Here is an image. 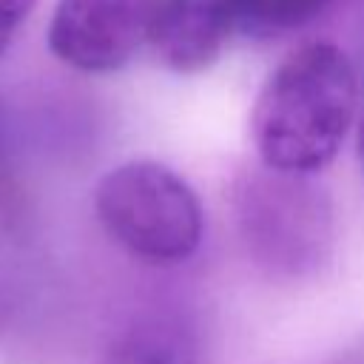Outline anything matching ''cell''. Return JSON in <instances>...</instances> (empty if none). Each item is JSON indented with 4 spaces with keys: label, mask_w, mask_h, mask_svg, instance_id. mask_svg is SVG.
<instances>
[{
    "label": "cell",
    "mask_w": 364,
    "mask_h": 364,
    "mask_svg": "<svg viewBox=\"0 0 364 364\" xmlns=\"http://www.w3.org/2000/svg\"><path fill=\"white\" fill-rule=\"evenodd\" d=\"M355 71L333 43H307L287 54L262 85L250 131L267 171L304 176L341 148L355 117Z\"/></svg>",
    "instance_id": "1"
},
{
    "label": "cell",
    "mask_w": 364,
    "mask_h": 364,
    "mask_svg": "<svg viewBox=\"0 0 364 364\" xmlns=\"http://www.w3.org/2000/svg\"><path fill=\"white\" fill-rule=\"evenodd\" d=\"M94 210L119 247L151 264L182 262L202 242L205 216L193 188L151 159L111 168L97 182Z\"/></svg>",
    "instance_id": "2"
},
{
    "label": "cell",
    "mask_w": 364,
    "mask_h": 364,
    "mask_svg": "<svg viewBox=\"0 0 364 364\" xmlns=\"http://www.w3.org/2000/svg\"><path fill=\"white\" fill-rule=\"evenodd\" d=\"M165 0H57L48 48L80 71H114L151 43Z\"/></svg>",
    "instance_id": "3"
},
{
    "label": "cell",
    "mask_w": 364,
    "mask_h": 364,
    "mask_svg": "<svg viewBox=\"0 0 364 364\" xmlns=\"http://www.w3.org/2000/svg\"><path fill=\"white\" fill-rule=\"evenodd\" d=\"M233 26V0H165L148 46L173 71H202L222 54Z\"/></svg>",
    "instance_id": "4"
},
{
    "label": "cell",
    "mask_w": 364,
    "mask_h": 364,
    "mask_svg": "<svg viewBox=\"0 0 364 364\" xmlns=\"http://www.w3.org/2000/svg\"><path fill=\"white\" fill-rule=\"evenodd\" d=\"M100 364H196L193 347L173 324L148 321L122 333Z\"/></svg>",
    "instance_id": "5"
},
{
    "label": "cell",
    "mask_w": 364,
    "mask_h": 364,
    "mask_svg": "<svg viewBox=\"0 0 364 364\" xmlns=\"http://www.w3.org/2000/svg\"><path fill=\"white\" fill-rule=\"evenodd\" d=\"M330 0H233L236 26L253 31H287L310 23Z\"/></svg>",
    "instance_id": "6"
},
{
    "label": "cell",
    "mask_w": 364,
    "mask_h": 364,
    "mask_svg": "<svg viewBox=\"0 0 364 364\" xmlns=\"http://www.w3.org/2000/svg\"><path fill=\"white\" fill-rule=\"evenodd\" d=\"M31 9H34V0H0V51L17 37Z\"/></svg>",
    "instance_id": "7"
},
{
    "label": "cell",
    "mask_w": 364,
    "mask_h": 364,
    "mask_svg": "<svg viewBox=\"0 0 364 364\" xmlns=\"http://www.w3.org/2000/svg\"><path fill=\"white\" fill-rule=\"evenodd\" d=\"M358 156H361V168H364V122H361V131H358Z\"/></svg>",
    "instance_id": "8"
}]
</instances>
